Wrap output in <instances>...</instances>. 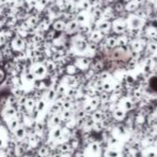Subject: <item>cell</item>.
<instances>
[{"label": "cell", "instance_id": "cell-5", "mask_svg": "<svg viewBox=\"0 0 157 157\" xmlns=\"http://www.w3.org/2000/svg\"><path fill=\"white\" fill-rule=\"evenodd\" d=\"M48 153H49V151H48V149L45 147V145L41 147L39 149V151H37V155H40L42 157H48Z\"/></svg>", "mask_w": 157, "mask_h": 157}, {"label": "cell", "instance_id": "cell-8", "mask_svg": "<svg viewBox=\"0 0 157 157\" xmlns=\"http://www.w3.org/2000/svg\"><path fill=\"white\" fill-rule=\"evenodd\" d=\"M55 98V92L52 89H48L47 93V99L48 100H52Z\"/></svg>", "mask_w": 157, "mask_h": 157}, {"label": "cell", "instance_id": "cell-1", "mask_svg": "<svg viewBox=\"0 0 157 157\" xmlns=\"http://www.w3.org/2000/svg\"><path fill=\"white\" fill-rule=\"evenodd\" d=\"M30 72L36 81H42L45 79V76L47 73V68L42 63H32L30 66Z\"/></svg>", "mask_w": 157, "mask_h": 157}, {"label": "cell", "instance_id": "cell-7", "mask_svg": "<svg viewBox=\"0 0 157 157\" xmlns=\"http://www.w3.org/2000/svg\"><path fill=\"white\" fill-rule=\"evenodd\" d=\"M6 71L3 68H0V84H2L6 81Z\"/></svg>", "mask_w": 157, "mask_h": 157}, {"label": "cell", "instance_id": "cell-2", "mask_svg": "<svg viewBox=\"0 0 157 157\" xmlns=\"http://www.w3.org/2000/svg\"><path fill=\"white\" fill-rule=\"evenodd\" d=\"M10 45H11V48H12L13 52H16V53L24 52V51L26 50V48H27V43H26V41L24 40V38L17 36V35L12 38Z\"/></svg>", "mask_w": 157, "mask_h": 157}, {"label": "cell", "instance_id": "cell-3", "mask_svg": "<svg viewBox=\"0 0 157 157\" xmlns=\"http://www.w3.org/2000/svg\"><path fill=\"white\" fill-rule=\"evenodd\" d=\"M6 126H8V128L11 130V131H13L14 132L15 130L17 129V128L21 126V123H19V119L15 116V118H11V119H9L8 122H6Z\"/></svg>", "mask_w": 157, "mask_h": 157}, {"label": "cell", "instance_id": "cell-4", "mask_svg": "<svg viewBox=\"0 0 157 157\" xmlns=\"http://www.w3.org/2000/svg\"><path fill=\"white\" fill-rule=\"evenodd\" d=\"M45 105H46V103H45V100L44 99H41V100H37L36 101V111L39 112H43L44 111V109H45Z\"/></svg>", "mask_w": 157, "mask_h": 157}, {"label": "cell", "instance_id": "cell-6", "mask_svg": "<svg viewBox=\"0 0 157 157\" xmlns=\"http://www.w3.org/2000/svg\"><path fill=\"white\" fill-rule=\"evenodd\" d=\"M150 88L153 92H157V78H153L150 81Z\"/></svg>", "mask_w": 157, "mask_h": 157}, {"label": "cell", "instance_id": "cell-9", "mask_svg": "<svg viewBox=\"0 0 157 157\" xmlns=\"http://www.w3.org/2000/svg\"><path fill=\"white\" fill-rule=\"evenodd\" d=\"M6 1H11V0H6Z\"/></svg>", "mask_w": 157, "mask_h": 157}]
</instances>
